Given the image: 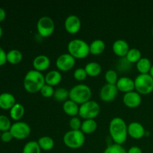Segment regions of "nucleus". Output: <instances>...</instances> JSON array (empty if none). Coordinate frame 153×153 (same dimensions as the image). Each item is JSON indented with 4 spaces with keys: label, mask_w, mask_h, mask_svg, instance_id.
Returning <instances> with one entry per match:
<instances>
[{
    "label": "nucleus",
    "mask_w": 153,
    "mask_h": 153,
    "mask_svg": "<svg viewBox=\"0 0 153 153\" xmlns=\"http://www.w3.org/2000/svg\"><path fill=\"white\" fill-rule=\"evenodd\" d=\"M109 133L115 143L122 145L127 139L128 126L123 118L117 117L109 123Z\"/></svg>",
    "instance_id": "1"
},
{
    "label": "nucleus",
    "mask_w": 153,
    "mask_h": 153,
    "mask_svg": "<svg viewBox=\"0 0 153 153\" xmlns=\"http://www.w3.org/2000/svg\"><path fill=\"white\" fill-rule=\"evenodd\" d=\"M45 84V76L41 72L35 70H31L27 72L23 80L24 88L31 94L40 91Z\"/></svg>",
    "instance_id": "2"
},
{
    "label": "nucleus",
    "mask_w": 153,
    "mask_h": 153,
    "mask_svg": "<svg viewBox=\"0 0 153 153\" xmlns=\"http://www.w3.org/2000/svg\"><path fill=\"white\" fill-rule=\"evenodd\" d=\"M92 91L89 86L84 84H79L73 86L69 91V97L78 105L84 104L91 100Z\"/></svg>",
    "instance_id": "3"
},
{
    "label": "nucleus",
    "mask_w": 153,
    "mask_h": 153,
    "mask_svg": "<svg viewBox=\"0 0 153 153\" xmlns=\"http://www.w3.org/2000/svg\"><path fill=\"white\" fill-rule=\"evenodd\" d=\"M68 53L75 58H85L90 53V45L82 39H73L67 44Z\"/></svg>",
    "instance_id": "4"
},
{
    "label": "nucleus",
    "mask_w": 153,
    "mask_h": 153,
    "mask_svg": "<svg viewBox=\"0 0 153 153\" xmlns=\"http://www.w3.org/2000/svg\"><path fill=\"white\" fill-rule=\"evenodd\" d=\"M63 141L70 149H79L85 143V134L81 130H70L64 135Z\"/></svg>",
    "instance_id": "5"
},
{
    "label": "nucleus",
    "mask_w": 153,
    "mask_h": 153,
    "mask_svg": "<svg viewBox=\"0 0 153 153\" xmlns=\"http://www.w3.org/2000/svg\"><path fill=\"white\" fill-rule=\"evenodd\" d=\"M134 82V89L138 94H149L153 91V78L147 74H139L136 76Z\"/></svg>",
    "instance_id": "6"
},
{
    "label": "nucleus",
    "mask_w": 153,
    "mask_h": 153,
    "mask_svg": "<svg viewBox=\"0 0 153 153\" xmlns=\"http://www.w3.org/2000/svg\"><path fill=\"white\" fill-rule=\"evenodd\" d=\"M100 112V106L98 102L94 100H89L79 107V114L85 120L94 119Z\"/></svg>",
    "instance_id": "7"
},
{
    "label": "nucleus",
    "mask_w": 153,
    "mask_h": 153,
    "mask_svg": "<svg viewBox=\"0 0 153 153\" xmlns=\"http://www.w3.org/2000/svg\"><path fill=\"white\" fill-rule=\"evenodd\" d=\"M37 29L41 37H49L55 31V22L49 16H41L37 21Z\"/></svg>",
    "instance_id": "8"
},
{
    "label": "nucleus",
    "mask_w": 153,
    "mask_h": 153,
    "mask_svg": "<svg viewBox=\"0 0 153 153\" xmlns=\"http://www.w3.org/2000/svg\"><path fill=\"white\" fill-rule=\"evenodd\" d=\"M10 131L13 138L17 140H23L27 138L31 134V127L26 123L17 121L12 124Z\"/></svg>",
    "instance_id": "9"
},
{
    "label": "nucleus",
    "mask_w": 153,
    "mask_h": 153,
    "mask_svg": "<svg viewBox=\"0 0 153 153\" xmlns=\"http://www.w3.org/2000/svg\"><path fill=\"white\" fill-rule=\"evenodd\" d=\"M76 64V58L69 53L61 54L56 59L57 68L61 71L67 72L71 70Z\"/></svg>",
    "instance_id": "10"
},
{
    "label": "nucleus",
    "mask_w": 153,
    "mask_h": 153,
    "mask_svg": "<svg viewBox=\"0 0 153 153\" xmlns=\"http://www.w3.org/2000/svg\"><path fill=\"white\" fill-rule=\"evenodd\" d=\"M118 91H118L116 85L106 84L100 90V97L103 102H110L116 98Z\"/></svg>",
    "instance_id": "11"
},
{
    "label": "nucleus",
    "mask_w": 153,
    "mask_h": 153,
    "mask_svg": "<svg viewBox=\"0 0 153 153\" xmlns=\"http://www.w3.org/2000/svg\"><path fill=\"white\" fill-rule=\"evenodd\" d=\"M81 19L76 15H70L64 21V27L67 32L70 34H76L81 28Z\"/></svg>",
    "instance_id": "12"
},
{
    "label": "nucleus",
    "mask_w": 153,
    "mask_h": 153,
    "mask_svg": "<svg viewBox=\"0 0 153 153\" xmlns=\"http://www.w3.org/2000/svg\"><path fill=\"white\" fill-rule=\"evenodd\" d=\"M123 102L128 108H137L142 102V97L137 91H131L124 94Z\"/></svg>",
    "instance_id": "13"
},
{
    "label": "nucleus",
    "mask_w": 153,
    "mask_h": 153,
    "mask_svg": "<svg viewBox=\"0 0 153 153\" xmlns=\"http://www.w3.org/2000/svg\"><path fill=\"white\" fill-rule=\"evenodd\" d=\"M146 130L141 123L132 122L128 125V134L134 139H140L144 137Z\"/></svg>",
    "instance_id": "14"
},
{
    "label": "nucleus",
    "mask_w": 153,
    "mask_h": 153,
    "mask_svg": "<svg viewBox=\"0 0 153 153\" xmlns=\"http://www.w3.org/2000/svg\"><path fill=\"white\" fill-rule=\"evenodd\" d=\"M112 49L117 56L120 57V58H125L129 51L130 48L127 41L123 40V39H118L114 42Z\"/></svg>",
    "instance_id": "15"
},
{
    "label": "nucleus",
    "mask_w": 153,
    "mask_h": 153,
    "mask_svg": "<svg viewBox=\"0 0 153 153\" xmlns=\"http://www.w3.org/2000/svg\"><path fill=\"white\" fill-rule=\"evenodd\" d=\"M51 64L50 59L47 55H39L34 58L32 62L34 70L39 72L47 70Z\"/></svg>",
    "instance_id": "16"
},
{
    "label": "nucleus",
    "mask_w": 153,
    "mask_h": 153,
    "mask_svg": "<svg viewBox=\"0 0 153 153\" xmlns=\"http://www.w3.org/2000/svg\"><path fill=\"white\" fill-rule=\"evenodd\" d=\"M116 86L118 91L126 94V93L133 91V90L134 89V82L131 78L123 76L118 79Z\"/></svg>",
    "instance_id": "17"
},
{
    "label": "nucleus",
    "mask_w": 153,
    "mask_h": 153,
    "mask_svg": "<svg viewBox=\"0 0 153 153\" xmlns=\"http://www.w3.org/2000/svg\"><path fill=\"white\" fill-rule=\"evenodd\" d=\"M16 104V99L10 93H2L0 94V108L3 110H10Z\"/></svg>",
    "instance_id": "18"
},
{
    "label": "nucleus",
    "mask_w": 153,
    "mask_h": 153,
    "mask_svg": "<svg viewBox=\"0 0 153 153\" xmlns=\"http://www.w3.org/2000/svg\"><path fill=\"white\" fill-rule=\"evenodd\" d=\"M62 79V75L58 70H51L45 76V82L46 85L54 87L58 85Z\"/></svg>",
    "instance_id": "19"
},
{
    "label": "nucleus",
    "mask_w": 153,
    "mask_h": 153,
    "mask_svg": "<svg viewBox=\"0 0 153 153\" xmlns=\"http://www.w3.org/2000/svg\"><path fill=\"white\" fill-rule=\"evenodd\" d=\"M63 110L65 112V114H67L69 116L73 117H76V115L79 114V105L71 100H66L63 104Z\"/></svg>",
    "instance_id": "20"
},
{
    "label": "nucleus",
    "mask_w": 153,
    "mask_h": 153,
    "mask_svg": "<svg viewBox=\"0 0 153 153\" xmlns=\"http://www.w3.org/2000/svg\"><path fill=\"white\" fill-rule=\"evenodd\" d=\"M105 49V43L100 39L93 40L90 44V53L92 55H100L104 52Z\"/></svg>",
    "instance_id": "21"
},
{
    "label": "nucleus",
    "mask_w": 153,
    "mask_h": 153,
    "mask_svg": "<svg viewBox=\"0 0 153 153\" xmlns=\"http://www.w3.org/2000/svg\"><path fill=\"white\" fill-rule=\"evenodd\" d=\"M85 70L86 71L88 76H97L101 73L102 67L99 63L95 61H91L88 63L85 67Z\"/></svg>",
    "instance_id": "22"
},
{
    "label": "nucleus",
    "mask_w": 153,
    "mask_h": 153,
    "mask_svg": "<svg viewBox=\"0 0 153 153\" xmlns=\"http://www.w3.org/2000/svg\"><path fill=\"white\" fill-rule=\"evenodd\" d=\"M40 149L44 151H50L55 146V141L49 136H43L37 140Z\"/></svg>",
    "instance_id": "23"
},
{
    "label": "nucleus",
    "mask_w": 153,
    "mask_h": 153,
    "mask_svg": "<svg viewBox=\"0 0 153 153\" xmlns=\"http://www.w3.org/2000/svg\"><path fill=\"white\" fill-rule=\"evenodd\" d=\"M97 128V123L96 122L95 120H85L82 122L80 130L84 134H91V133L94 132L96 131Z\"/></svg>",
    "instance_id": "24"
},
{
    "label": "nucleus",
    "mask_w": 153,
    "mask_h": 153,
    "mask_svg": "<svg viewBox=\"0 0 153 153\" xmlns=\"http://www.w3.org/2000/svg\"><path fill=\"white\" fill-rule=\"evenodd\" d=\"M24 114H25V108L20 103H16L10 110V117L13 120H19L23 117Z\"/></svg>",
    "instance_id": "25"
},
{
    "label": "nucleus",
    "mask_w": 153,
    "mask_h": 153,
    "mask_svg": "<svg viewBox=\"0 0 153 153\" xmlns=\"http://www.w3.org/2000/svg\"><path fill=\"white\" fill-rule=\"evenodd\" d=\"M152 67V64L149 58H141L140 61L137 63V69L140 74H147Z\"/></svg>",
    "instance_id": "26"
},
{
    "label": "nucleus",
    "mask_w": 153,
    "mask_h": 153,
    "mask_svg": "<svg viewBox=\"0 0 153 153\" xmlns=\"http://www.w3.org/2000/svg\"><path fill=\"white\" fill-rule=\"evenodd\" d=\"M22 60V54L18 49H11L7 53V61L11 64H17Z\"/></svg>",
    "instance_id": "27"
},
{
    "label": "nucleus",
    "mask_w": 153,
    "mask_h": 153,
    "mask_svg": "<svg viewBox=\"0 0 153 153\" xmlns=\"http://www.w3.org/2000/svg\"><path fill=\"white\" fill-rule=\"evenodd\" d=\"M141 58V52L137 48H131L126 56L127 61L131 64H133V63L137 64Z\"/></svg>",
    "instance_id": "28"
},
{
    "label": "nucleus",
    "mask_w": 153,
    "mask_h": 153,
    "mask_svg": "<svg viewBox=\"0 0 153 153\" xmlns=\"http://www.w3.org/2000/svg\"><path fill=\"white\" fill-rule=\"evenodd\" d=\"M22 153H41V149L37 141L31 140L25 143L22 149Z\"/></svg>",
    "instance_id": "29"
},
{
    "label": "nucleus",
    "mask_w": 153,
    "mask_h": 153,
    "mask_svg": "<svg viewBox=\"0 0 153 153\" xmlns=\"http://www.w3.org/2000/svg\"><path fill=\"white\" fill-rule=\"evenodd\" d=\"M53 97L56 101H65V100L69 97V91H67L66 88H58L55 90Z\"/></svg>",
    "instance_id": "30"
},
{
    "label": "nucleus",
    "mask_w": 153,
    "mask_h": 153,
    "mask_svg": "<svg viewBox=\"0 0 153 153\" xmlns=\"http://www.w3.org/2000/svg\"><path fill=\"white\" fill-rule=\"evenodd\" d=\"M105 79L108 84L116 85L118 79H119L117 73L114 70H108L105 74Z\"/></svg>",
    "instance_id": "31"
},
{
    "label": "nucleus",
    "mask_w": 153,
    "mask_h": 153,
    "mask_svg": "<svg viewBox=\"0 0 153 153\" xmlns=\"http://www.w3.org/2000/svg\"><path fill=\"white\" fill-rule=\"evenodd\" d=\"M103 153H127L125 148L120 144H111L104 150Z\"/></svg>",
    "instance_id": "32"
},
{
    "label": "nucleus",
    "mask_w": 153,
    "mask_h": 153,
    "mask_svg": "<svg viewBox=\"0 0 153 153\" xmlns=\"http://www.w3.org/2000/svg\"><path fill=\"white\" fill-rule=\"evenodd\" d=\"M11 123L10 119L5 115H0V131H10L11 127Z\"/></svg>",
    "instance_id": "33"
},
{
    "label": "nucleus",
    "mask_w": 153,
    "mask_h": 153,
    "mask_svg": "<svg viewBox=\"0 0 153 153\" xmlns=\"http://www.w3.org/2000/svg\"><path fill=\"white\" fill-rule=\"evenodd\" d=\"M40 94L45 98H50V97H53L54 92H55V90H54L53 87L50 86L49 85H46L45 84L43 86V88L40 90Z\"/></svg>",
    "instance_id": "34"
},
{
    "label": "nucleus",
    "mask_w": 153,
    "mask_h": 153,
    "mask_svg": "<svg viewBox=\"0 0 153 153\" xmlns=\"http://www.w3.org/2000/svg\"><path fill=\"white\" fill-rule=\"evenodd\" d=\"M73 76H74L75 79H76V80L83 81L86 79L88 74H87L85 68L79 67V68H77L75 70L74 73H73Z\"/></svg>",
    "instance_id": "35"
},
{
    "label": "nucleus",
    "mask_w": 153,
    "mask_h": 153,
    "mask_svg": "<svg viewBox=\"0 0 153 153\" xmlns=\"http://www.w3.org/2000/svg\"><path fill=\"white\" fill-rule=\"evenodd\" d=\"M82 122L77 117H73L69 122V125L71 128V130H80Z\"/></svg>",
    "instance_id": "36"
},
{
    "label": "nucleus",
    "mask_w": 153,
    "mask_h": 153,
    "mask_svg": "<svg viewBox=\"0 0 153 153\" xmlns=\"http://www.w3.org/2000/svg\"><path fill=\"white\" fill-rule=\"evenodd\" d=\"M13 138V137L10 131H4V132L1 133V140H2L3 142H4V143H8V142H10Z\"/></svg>",
    "instance_id": "37"
},
{
    "label": "nucleus",
    "mask_w": 153,
    "mask_h": 153,
    "mask_svg": "<svg viewBox=\"0 0 153 153\" xmlns=\"http://www.w3.org/2000/svg\"><path fill=\"white\" fill-rule=\"evenodd\" d=\"M7 62V53L5 51L0 47V67L4 65Z\"/></svg>",
    "instance_id": "38"
},
{
    "label": "nucleus",
    "mask_w": 153,
    "mask_h": 153,
    "mask_svg": "<svg viewBox=\"0 0 153 153\" xmlns=\"http://www.w3.org/2000/svg\"><path fill=\"white\" fill-rule=\"evenodd\" d=\"M127 153H143V152H142V149L139 146H133L128 149Z\"/></svg>",
    "instance_id": "39"
},
{
    "label": "nucleus",
    "mask_w": 153,
    "mask_h": 153,
    "mask_svg": "<svg viewBox=\"0 0 153 153\" xmlns=\"http://www.w3.org/2000/svg\"><path fill=\"white\" fill-rule=\"evenodd\" d=\"M6 17V12L3 8L0 7V22L4 20Z\"/></svg>",
    "instance_id": "40"
},
{
    "label": "nucleus",
    "mask_w": 153,
    "mask_h": 153,
    "mask_svg": "<svg viewBox=\"0 0 153 153\" xmlns=\"http://www.w3.org/2000/svg\"><path fill=\"white\" fill-rule=\"evenodd\" d=\"M149 75L153 78V65H152V67H151V70L149 71Z\"/></svg>",
    "instance_id": "41"
},
{
    "label": "nucleus",
    "mask_w": 153,
    "mask_h": 153,
    "mask_svg": "<svg viewBox=\"0 0 153 153\" xmlns=\"http://www.w3.org/2000/svg\"><path fill=\"white\" fill-rule=\"evenodd\" d=\"M3 34V30H2V28H1V26H0V38L1 37V36H2Z\"/></svg>",
    "instance_id": "42"
},
{
    "label": "nucleus",
    "mask_w": 153,
    "mask_h": 153,
    "mask_svg": "<svg viewBox=\"0 0 153 153\" xmlns=\"http://www.w3.org/2000/svg\"><path fill=\"white\" fill-rule=\"evenodd\" d=\"M1 131H0V139H1Z\"/></svg>",
    "instance_id": "43"
},
{
    "label": "nucleus",
    "mask_w": 153,
    "mask_h": 153,
    "mask_svg": "<svg viewBox=\"0 0 153 153\" xmlns=\"http://www.w3.org/2000/svg\"><path fill=\"white\" fill-rule=\"evenodd\" d=\"M152 37H153V29H152Z\"/></svg>",
    "instance_id": "44"
}]
</instances>
